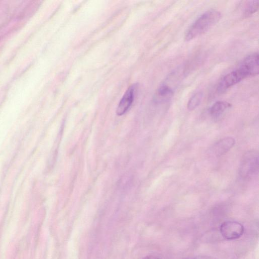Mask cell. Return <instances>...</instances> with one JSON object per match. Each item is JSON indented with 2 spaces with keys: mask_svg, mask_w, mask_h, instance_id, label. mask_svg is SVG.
<instances>
[{
  "mask_svg": "<svg viewBox=\"0 0 259 259\" xmlns=\"http://www.w3.org/2000/svg\"><path fill=\"white\" fill-rule=\"evenodd\" d=\"M222 17L220 11L211 9L203 13L190 26L185 35L186 41L201 35L217 23Z\"/></svg>",
  "mask_w": 259,
  "mask_h": 259,
  "instance_id": "1",
  "label": "cell"
},
{
  "mask_svg": "<svg viewBox=\"0 0 259 259\" xmlns=\"http://www.w3.org/2000/svg\"><path fill=\"white\" fill-rule=\"evenodd\" d=\"M248 76H249L247 72L239 66L235 70L226 74L221 80L217 88L218 93H224L230 87Z\"/></svg>",
  "mask_w": 259,
  "mask_h": 259,
  "instance_id": "2",
  "label": "cell"
},
{
  "mask_svg": "<svg viewBox=\"0 0 259 259\" xmlns=\"http://www.w3.org/2000/svg\"><path fill=\"white\" fill-rule=\"evenodd\" d=\"M258 156L254 152H248L244 155L240 166V175L244 178H249L257 172Z\"/></svg>",
  "mask_w": 259,
  "mask_h": 259,
  "instance_id": "3",
  "label": "cell"
},
{
  "mask_svg": "<svg viewBox=\"0 0 259 259\" xmlns=\"http://www.w3.org/2000/svg\"><path fill=\"white\" fill-rule=\"evenodd\" d=\"M220 230L221 235L228 240L240 238L243 234L244 227L240 223L235 221H227L222 223Z\"/></svg>",
  "mask_w": 259,
  "mask_h": 259,
  "instance_id": "4",
  "label": "cell"
},
{
  "mask_svg": "<svg viewBox=\"0 0 259 259\" xmlns=\"http://www.w3.org/2000/svg\"><path fill=\"white\" fill-rule=\"evenodd\" d=\"M259 58L257 53L251 54L242 61L239 66L243 68L250 76L258 74L259 72Z\"/></svg>",
  "mask_w": 259,
  "mask_h": 259,
  "instance_id": "5",
  "label": "cell"
},
{
  "mask_svg": "<svg viewBox=\"0 0 259 259\" xmlns=\"http://www.w3.org/2000/svg\"><path fill=\"white\" fill-rule=\"evenodd\" d=\"M135 85L130 87L120 101L116 110L118 115L124 114L131 106L134 98Z\"/></svg>",
  "mask_w": 259,
  "mask_h": 259,
  "instance_id": "6",
  "label": "cell"
},
{
  "mask_svg": "<svg viewBox=\"0 0 259 259\" xmlns=\"http://www.w3.org/2000/svg\"><path fill=\"white\" fill-rule=\"evenodd\" d=\"M235 139L231 137L224 138L218 141L212 147V152L217 156L226 154L235 145Z\"/></svg>",
  "mask_w": 259,
  "mask_h": 259,
  "instance_id": "7",
  "label": "cell"
},
{
  "mask_svg": "<svg viewBox=\"0 0 259 259\" xmlns=\"http://www.w3.org/2000/svg\"><path fill=\"white\" fill-rule=\"evenodd\" d=\"M232 104L228 102L219 101L215 102L210 108L209 112L210 115L214 118L221 116L226 110L230 108Z\"/></svg>",
  "mask_w": 259,
  "mask_h": 259,
  "instance_id": "8",
  "label": "cell"
},
{
  "mask_svg": "<svg viewBox=\"0 0 259 259\" xmlns=\"http://www.w3.org/2000/svg\"><path fill=\"white\" fill-rule=\"evenodd\" d=\"M174 94L173 90L166 84H162L157 90L156 99L159 101H166L172 97Z\"/></svg>",
  "mask_w": 259,
  "mask_h": 259,
  "instance_id": "9",
  "label": "cell"
},
{
  "mask_svg": "<svg viewBox=\"0 0 259 259\" xmlns=\"http://www.w3.org/2000/svg\"><path fill=\"white\" fill-rule=\"evenodd\" d=\"M203 96L201 92H198L194 94L189 99L187 104V108L189 110H193L196 108L201 103Z\"/></svg>",
  "mask_w": 259,
  "mask_h": 259,
  "instance_id": "10",
  "label": "cell"
},
{
  "mask_svg": "<svg viewBox=\"0 0 259 259\" xmlns=\"http://www.w3.org/2000/svg\"><path fill=\"white\" fill-rule=\"evenodd\" d=\"M259 7V1L257 0L250 2L244 11V16H249L256 12Z\"/></svg>",
  "mask_w": 259,
  "mask_h": 259,
  "instance_id": "11",
  "label": "cell"
},
{
  "mask_svg": "<svg viewBox=\"0 0 259 259\" xmlns=\"http://www.w3.org/2000/svg\"><path fill=\"white\" fill-rule=\"evenodd\" d=\"M193 259H216L212 256L207 255H199L194 257Z\"/></svg>",
  "mask_w": 259,
  "mask_h": 259,
  "instance_id": "12",
  "label": "cell"
},
{
  "mask_svg": "<svg viewBox=\"0 0 259 259\" xmlns=\"http://www.w3.org/2000/svg\"><path fill=\"white\" fill-rule=\"evenodd\" d=\"M143 259H159L157 256L153 255L147 256Z\"/></svg>",
  "mask_w": 259,
  "mask_h": 259,
  "instance_id": "13",
  "label": "cell"
}]
</instances>
